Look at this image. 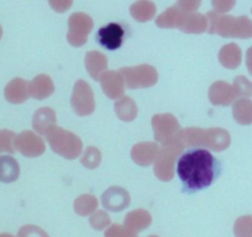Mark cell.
<instances>
[{
  "mask_svg": "<svg viewBox=\"0 0 252 237\" xmlns=\"http://www.w3.org/2000/svg\"><path fill=\"white\" fill-rule=\"evenodd\" d=\"M217 159L206 149H192L179 159L176 172L186 191H201L211 186L218 174Z\"/></svg>",
  "mask_w": 252,
  "mask_h": 237,
  "instance_id": "cell-1",
  "label": "cell"
},
{
  "mask_svg": "<svg viewBox=\"0 0 252 237\" xmlns=\"http://www.w3.org/2000/svg\"><path fill=\"white\" fill-rule=\"evenodd\" d=\"M123 37H125V30L120 24H108L101 27L96 34V39L103 48L108 51H115L122 46Z\"/></svg>",
  "mask_w": 252,
  "mask_h": 237,
  "instance_id": "cell-2",
  "label": "cell"
},
{
  "mask_svg": "<svg viewBox=\"0 0 252 237\" xmlns=\"http://www.w3.org/2000/svg\"><path fill=\"white\" fill-rule=\"evenodd\" d=\"M150 221H152V219L147 211L138 210L133 211L126 218V226L132 231H142L147 226H149Z\"/></svg>",
  "mask_w": 252,
  "mask_h": 237,
  "instance_id": "cell-3",
  "label": "cell"
},
{
  "mask_svg": "<svg viewBox=\"0 0 252 237\" xmlns=\"http://www.w3.org/2000/svg\"><path fill=\"white\" fill-rule=\"evenodd\" d=\"M234 116L238 118L241 124H251L252 123V102L249 100H243L234 107Z\"/></svg>",
  "mask_w": 252,
  "mask_h": 237,
  "instance_id": "cell-4",
  "label": "cell"
},
{
  "mask_svg": "<svg viewBox=\"0 0 252 237\" xmlns=\"http://www.w3.org/2000/svg\"><path fill=\"white\" fill-rule=\"evenodd\" d=\"M236 237H252V216H243L234 228Z\"/></svg>",
  "mask_w": 252,
  "mask_h": 237,
  "instance_id": "cell-5",
  "label": "cell"
},
{
  "mask_svg": "<svg viewBox=\"0 0 252 237\" xmlns=\"http://www.w3.org/2000/svg\"><path fill=\"white\" fill-rule=\"evenodd\" d=\"M96 207V201L91 197H84V198H80L75 204V210L76 213H79L80 215H86V214L91 213V211L95 209Z\"/></svg>",
  "mask_w": 252,
  "mask_h": 237,
  "instance_id": "cell-6",
  "label": "cell"
},
{
  "mask_svg": "<svg viewBox=\"0 0 252 237\" xmlns=\"http://www.w3.org/2000/svg\"><path fill=\"white\" fill-rule=\"evenodd\" d=\"M106 237H137L134 236V234H132L130 231L126 230L122 226L120 225H113L110 230L106 233Z\"/></svg>",
  "mask_w": 252,
  "mask_h": 237,
  "instance_id": "cell-7",
  "label": "cell"
},
{
  "mask_svg": "<svg viewBox=\"0 0 252 237\" xmlns=\"http://www.w3.org/2000/svg\"><path fill=\"white\" fill-rule=\"evenodd\" d=\"M108 223H110V218L105 213H97L91 219V225L95 229H97V230L106 228L108 225Z\"/></svg>",
  "mask_w": 252,
  "mask_h": 237,
  "instance_id": "cell-8",
  "label": "cell"
},
{
  "mask_svg": "<svg viewBox=\"0 0 252 237\" xmlns=\"http://www.w3.org/2000/svg\"><path fill=\"white\" fill-rule=\"evenodd\" d=\"M21 237H48L42 230L37 228H25L21 233Z\"/></svg>",
  "mask_w": 252,
  "mask_h": 237,
  "instance_id": "cell-9",
  "label": "cell"
},
{
  "mask_svg": "<svg viewBox=\"0 0 252 237\" xmlns=\"http://www.w3.org/2000/svg\"><path fill=\"white\" fill-rule=\"evenodd\" d=\"M248 66H249V70L252 74V48L249 49L248 52Z\"/></svg>",
  "mask_w": 252,
  "mask_h": 237,
  "instance_id": "cell-10",
  "label": "cell"
},
{
  "mask_svg": "<svg viewBox=\"0 0 252 237\" xmlns=\"http://www.w3.org/2000/svg\"><path fill=\"white\" fill-rule=\"evenodd\" d=\"M152 237H157V236H152Z\"/></svg>",
  "mask_w": 252,
  "mask_h": 237,
  "instance_id": "cell-11",
  "label": "cell"
}]
</instances>
